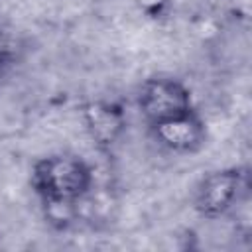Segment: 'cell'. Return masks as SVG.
Segmentation results:
<instances>
[{"label": "cell", "instance_id": "cell-2", "mask_svg": "<svg viewBox=\"0 0 252 252\" xmlns=\"http://www.w3.org/2000/svg\"><path fill=\"white\" fill-rule=\"evenodd\" d=\"M250 191L248 167L230 165L205 173L193 191V209L201 219L217 220L232 213Z\"/></svg>", "mask_w": 252, "mask_h": 252}, {"label": "cell", "instance_id": "cell-7", "mask_svg": "<svg viewBox=\"0 0 252 252\" xmlns=\"http://www.w3.org/2000/svg\"><path fill=\"white\" fill-rule=\"evenodd\" d=\"M138 4L146 14H150L152 18H158L161 10L167 6V0H138Z\"/></svg>", "mask_w": 252, "mask_h": 252}, {"label": "cell", "instance_id": "cell-1", "mask_svg": "<svg viewBox=\"0 0 252 252\" xmlns=\"http://www.w3.org/2000/svg\"><path fill=\"white\" fill-rule=\"evenodd\" d=\"M30 185L41 203H81L94 189V171L83 156L55 152L33 161Z\"/></svg>", "mask_w": 252, "mask_h": 252}, {"label": "cell", "instance_id": "cell-6", "mask_svg": "<svg viewBox=\"0 0 252 252\" xmlns=\"http://www.w3.org/2000/svg\"><path fill=\"white\" fill-rule=\"evenodd\" d=\"M14 59V45H12V37L10 33L0 26V75L4 73V69L12 63Z\"/></svg>", "mask_w": 252, "mask_h": 252}, {"label": "cell", "instance_id": "cell-5", "mask_svg": "<svg viewBox=\"0 0 252 252\" xmlns=\"http://www.w3.org/2000/svg\"><path fill=\"white\" fill-rule=\"evenodd\" d=\"M79 114L87 136L102 152L112 150L126 134L128 116L118 100H110V98L87 100L81 104Z\"/></svg>", "mask_w": 252, "mask_h": 252}, {"label": "cell", "instance_id": "cell-4", "mask_svg": "<svg viewBox=\"0 0 252 252\" xmlns=\"http://www.w3.org/2000/svg\"><path fill=\"white\" fill-rule=\"evenodd\" d=\"M148 130H150L152 140L159 148L171 154H179V156H191V154L201 152L209 140L207 122L199 114L197 108L181 116L150 124Z\"/></svg>", "mask_w": 252, "mask_h": 252}, {"label": "cell", "instance_id": "cell-3", "mask_svg": "<svg viewBox=\"0 0 252 252\" xmlns=\"http://www.w3.org/2000/svg\"><path fill=\"white\" fill-rule=\"evenodd\" d=\"M136 106L150 126L193 110L195 100L191 89L181 79L169 75H154L138 85Z\"/></svg>", "mask_w": 252, "mask_h": 252}]
</instances>
